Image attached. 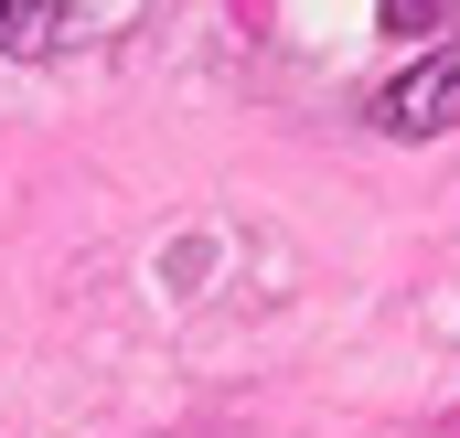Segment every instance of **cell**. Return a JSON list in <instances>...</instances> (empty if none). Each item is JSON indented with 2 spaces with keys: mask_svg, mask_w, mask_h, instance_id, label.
<instances>
[{
  "mask_svg": "<svg viewBox=\"0 0 460 438\" xmlns=\"http://www.w3.org/2000/svg\"><path fill=\"white\" fill-rule=\"evenodd\" d=\"M364 118H375L385 139H439V128H460V43H439V54H418L407 75H385Z\"/></svg>",
  "mask_w": 460,
  "mask_h": 438,
  "instance_id": "1",
  "label": "cell"
},
{
  "mask_svg": "<svg viewBox=\"0 0 460 438\" xmlns=\"http://www.w3.org/2000/svg\"><path fill=\"white\" fill-rule=\"evenodd\" d=\"M75 43V11L65 0H0V54L11 65H43V54H65Z\"/></svg>",
  "mask_w": 460,
  "mask_h": 438,
  "instance_id": "2",
  "label": "cell"
},
{
  "mask_svg": "<svg viewBox=\"0 0 460 438\" xmlns=\"http://www.w3.org/2000/svg\"><path fill=\"white\" fill-rule=\"evenodd\" d=\"M385 22H407V32H429V0H385Z\"/></svg>",
  "mask_w": 460,
  "mask_h": 438,
  "instance_id": "3",
  "label": "cell"
}]
</instances>
